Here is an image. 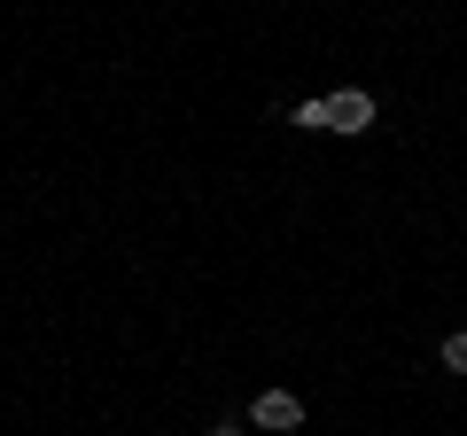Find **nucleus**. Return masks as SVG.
Returning a JSON list of instances; mask_svg holds the SVG:
<instances>
[{"label": "nucleus", "mask_w": 467, "mask_h": 436, "mask_svg": "<svg viewBox=\"0 0 467 436\" xmlns=\"http://www.w3.org/2000/svg\"><path fill=\"white\" fill-rule=\"evenodd\" d=\"M288 125H304V133H327V101H296V109H288Z\"/></svg>", "instance_id": "nucleus-3"}, {"label": "nucleus", "mask_w": 467, "mask_h": 436, "mask_svg": "<svg viewBox=\"0 0 467 436\" xmlns=\"http://www.w3.org/2000/svg\"><path fill=\"white\" fill-rule=\"evenodd\" d=\"M250 420H257V429H296V420H304V405L288 398V389H257Z\"/></svg>", "instance_id": "nucleus-2"}, {"label": "nucleus", "mask_w": 467, "mask_h": 436, "mask_svg": "<svg viewBox=\"0 0 467 436\" xmlns=\"http://www.w3.org/2000/svg\"><path fill=\"white\" fill-rule=\"evenodd\" d=\"M211 436H242V429H211Z\"/></svg>", "instance_id": "nucleus-5"}, {"label": "nucleus", "mask_w": 467, "mask_h": 436, "mask_svg": "<svg viewBox=\"0 0 467 436\" xmlns=\"http://www.w3.org/2000/svg\"><path fill=\"white\" fill-rule=\"evenodd\" d=\"M436 358H444V374H467V336H444V351H436Z\"/></svg>", "instance_id": "nucleus-4"}, {"label": "nucleus", "mask_w": 467, "mask_h": 436, "mask_svg": "<svg viewBox=\"0 0 467 436\" xmlns=\"http://www.w3.org/2000/svg\"><path fill=\"white\" fill-rule=\"evenodd\" d=\"M367 125H374V94H358V86L327 94V133H367Z\"/></svg>", "instance_id": "nucleus-1"}]
</instances>
